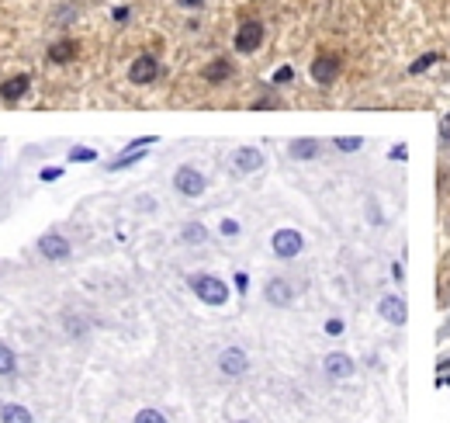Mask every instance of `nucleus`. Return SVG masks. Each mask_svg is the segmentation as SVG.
Returning <instances> with one entry per match:
<instances>
[{"label": "nucleus", "instance_id": "nucleus-15", "mask_svg": "<svg viewBox=\"0 0 450 423\" xmlns=\"http://www.w3.org/2000/svg\"><path fill=\"white\" fill-rule=\"evenodd\" d=\"M229 76H232V63L229 59H215V63L205 66V80L208 83H225Z\"/></svg>", "mask_w": 450, "mask_h": 423}, {"label": "nucleus", "instance_id": "nucleus-22", "mask_svg": "<svg viewBox=\"0 0 450 423\" xmlns=\"http://www.w3.org/2000/svg\"><path fill=\"white\" fill-rule=\"evenodd\" d=\"M135 423H166V416H163L159 409H142V413L135 416Z\"/></svg>", "mask_w": 450, "mask_h": 423}, {"label": "nucleus", "instance_id": "nucleus-23", "mask_svg": "<svg viewBox=\"0 0 450 423\" xmlns=\"http://www.w3.org/2000/svg\"><path fill=\"white\" fill-rule=\"evenodd\" d=\"M205 236H208V232H205V226H198V222L184 229V239H188V243H201Z\"/></svg>", "mask_w": 450, "mask_h": 423}, {"label": "nucleus", "instance_id": "nucleus-8", "mask_svg": "<svg viewBox=\"0 0 450 423\" xmlns=\"http://www.w3.org/2000/svg\"><path fill=\"white\" fill-rule=\"evenodd\" d=\"M232 166H236L239 174H253V171H260V166H263V153L253 149V146H243V149L232 153Z\"/></svg>", "mask_w": 450, "mask_h": 423}, {"label": "nucleus", "instance_id": "nucleus-26", "mask_svg": "<svg viewBox=\"0 0 450 423\" xmlns=\"http://www.w3.org/2000/svg\"><path fill=\"white\" fill-rule=\"evenodd\" d=\"M326 333H329V336H339V333H343V323H339V319H329V323H326Z\"/></svg>", "mask_w": 450, "mask_h": 423}, {"label": "nucleus", "instance_id": "nucleus-11", "mask_svg": "<svg viewBox=\"0 0 450 423\" xmlns=\"http://www.w3.org/2000/svg\"><path fill=\"white\" fill-rule=\"evenodd\" d=\"M291 299H295V292H291V285H288L284 278L267 281V302H270V305H288Z\"/></svg>", "mask_w": 450, "mask_h": 423}, {"label": "nucleus", "instance_id": "nucleus-1", "mask_svg": "<svg viewBox=\"0 0 450 423\" xmlns=\"http://www.w3.org/2000/svg\"><path fill=\"white\" fill-rule=\"evenodd\" d=\"M191 288H194V295H198L205 305H225V302H229L225 281H218V278H212V274H194V278H191Z\"/></svg>", "mask_w": 450, "mask_h": 423}, {"label": "nucleus", "instance_id": "nucleus-31", "mask_svg": "<svg viewBox=\"0 0 450 423\" xmlns=\"http://www.w3.org/2000/svg\"><path fill=\"white\" fill-rule=\"evenodd\" d=\"M239 423H249V420H239Z\"/></svg>", "mask_w": 450, "mask_h": 423}, {"label": "nucleus", "instance_id": "nucleus-27", "mask_svg": "<svg viewBox=\"0 0 450 423\" xmlns=\"http://www.w3.org/2000/svg\"><path fill=\"white\" fill-rule=\"evenodd\" d=\"M222 232H225V236H236V232H239V222L225 219V222H222Z\"/></svg>", "mask_w": 450, "mask_h": 423}, {"label": "nucleus", "instance_id": "nucleus-13", "mask_svg": "<svg viewBox=\"0 0 450 423\" xmlns=\"http://www.w3.org/2000/svg\"><path fill=\"white\" fill-rule=\"evenodd\" d=\"M326 375L329 378H350L353 375V361L346 354H329L326 358Z\"/></svg>", "mask_w": 450, "mask_h": 423}, {"label": "nucleus", "instance_id": "nucleus-6", "mask_svg": "<svg viewBox=\"0 0 450 423\" xmlns=\"http://www.w3.org/2000/svg\"><path fill=\"white\" fill-rule=\"evenodd\" d=\"M336 76H339V56H319L312 63V80L319 83V87H329Z\"/></svg>", "mask_w": 450, "mask_h": 423}, {"label": "nucleus", "instance_id": "nucleus-16", "mask_svg": "<svg viewBox=\"0 0 450 423\" xmlns=\"http://www.w3.org/2000/svg\"><path fill=\"white\" fill-rule=\"evenodd\" d=\"M288 153H291L295 160H312V156L319 153V139H295Z\"/></svg>", "mask_w": 450, "mask_h": 423}, {"label": "nucleus", "instance_id": "nucleus-7", "mask_svg": "<svg viewBox=\"0 0 450 423\" xmlns=\"http://www.w3.org/2000/svg\"><path fill=\"white\" fill-rule=\"evenodd\" d=\"M274 253H278V257H298V253H302V236L295 232V229H278L274 232Z\"/></svg>", "mask_w": 450, "mask_h": 423}, {"label": "nucleus", "instance_id": "nucleus-10", "mask_svg": "<svg viewBox=\"0 0 450 423\" xmlns=\"http://www.w3.org/2000/svg\"><path fill=\"white\" fill-rule=\"evenodd\" d=\"M28 87H32V76H28V73H18V76H11L4 87H0V98H4V101H21V98L28 94Z\"/></svg>", "mask_w": 450, "mask_h": 423}, {"label": "nucleus", "instance_id": "nucleus-29", "mask_svg": "<svg viewBox=\"0 0 450 423\" xmlns=\"http://www.w3.org/2000/svg\"><path fill=\"white\" fill-rule=\"evenodd\" d=\"M236 288H239V292H246V288H249V278H246V274H243V271H239V274H236Z\"/></svg>", "mask_w": 450, "mask_h": 423}, {"label": "nucleus", "instance_id": "nucleus-19", "mask_svg": "<svg viewBox=\"0 0 450 423\" xmlns=\"http://www.w3.org/2000/svg\"><path fill=\"white\" fill-rule=\"evenodd\" d=\"M90 160H98V153H94V149H87V146L69 149V163H90Z\"/></svg>", "mask_w": 450, "mask_h": 423}, {"label": "nucleus", "instance_id": "nucleus-20", "mask_svg": "<svg viewBox=\"0 0 450 423\" xmlns=\"http://www.w3.org/2000/svg\"><path fill=\"white\" fill-rule=\"evenodd\" d=\"M436 59H440L436 52H426V56H419V59H416V63L409 66V73H423V69H429V66H433Z\"/></svg>", "mask_w": 450, "mask_h": 423}, {"label": "nucleus", "instance_id": "nucleus-28", "mask_svg": "<svg viewBox=\"0 0 450 423\" xmlns=\"http://www.w3.org/2000/svg\"><path fill=\"white\" fill-rule=\"evenodd\" d=\"M440 135L450 142V115H443V122H440Z\"/></svg>", "mask_w": 450, "mask_h": 423}, {"label": "nucleus", "instance_id": "nucleus-18", "mask_svg": "<svg viewBox=\"0 0 450 423\" xmlns=\"http://www.w3.org/2000/svg\"><path fill=\"white\" fill-rule=\"evenodd\" d=\"M18 361H14V351L8 344H0V375H14Z\"/></svg>", "mask_w": 450, "mask_h": 423}, {"label": "nucleus", "instance_id": "nucleus-5", "mask_svg": "<svg viewBox=\"0 0 450 423\" xmlns=\"http://www.w3.org/2000/svg\"><path fill=\"white\" fill-rule=\"evenodd\" d=\"M263 42V25L260 21H243L236 32V52H253Z\"/></svg>", "mask_w": 450, "mask_h": 423}, {"label": "nucleus", "instance_id": "nucleus-17", "mask_svg": "<svg viewBox=\"0 0 450 423\" xmlns=\"http://www.w3.org/2000/svg\"><path fill=\"white\" fill-rule=\"evenodd\" d=\"M0 420L4 423H32V413L25 406H18V402H8L4 409H0Z\"/></svg>", "mask_w": 450, "mask_h": 423}, {"label": "nucleus", "instance_id": "nucleus-4", "mask_svg": "<svg viewBox=\"0 0 450 423\" xmlns=\"http://www.w3.org/2000/svg\"><path fill=\"white\" fill-rule=\"evenodd\" d=\"M156 76H159V63H156V56H139V59L128 66V80H132V83H139V87L153 83Z\"/></svg>", "mask_w": 450, "mask_h": 423}, {"label": "nucleus", "instance_id": "nucleus-21", "mask_svg": "<svg viewBox=\"0 0 450 423\" xmlns=\"http://www.w3.org/2000/svg\"><path fill=\"white\" fill-rule=\"evenodd\" d=\"M364 146V139H357V135H339L336 139V149H346V153H353V149H360Z\"/></svg>", "mask_w": 450, "mask_h": 423}, {"label": "nucleus", "instance_id": "nucleus-14", "mask_svg": "<svg viewBox=\"0 0 450 423\" xmlns=\"http://www.w3.org/2000/svg\"><path fill=\"white\" fill-rule=\"evenodd\" d=\"M76 52H80V45H76L73 39H63V42H56V45L49 49V59H52V63H69V59H76Z\"/></svg>", "mask_w": 450, "mask_h": 423}, {"label": "nucleus", "instance_id": "nucleus-9", "mask_svg": "<svg viewBox=\"0 0 450 423\" xmlns=\"http://www.w3.org/2000/svg\"><path fill=\"white\" fill-rule=\"evenodd\" d=\"M218 368H222V375H232V378H239V375H246L249 361H246V354H243L239 347H229V351H222V358H218Z\"/></svg>", "mask_w": 450, "mask_h": 423}, {"label": "nucleus", "instance_id": "nucleus-3", "mask_svg": "<svg viewBox=\"0 0 450 423\" xmlns=\"http://www.w3.org/2000/svg\"><path fill=\"white\" fill-rule=\"evenodd\" d=\"M38 253L45 261H66L69 257V239L59 236V232H45V236H38Z\"/></svg>", "mask_w": 450, "mask_h": 423}, {"label": "nucleus", "instance_id": "nucleus-24", "mask_svg": "<svg viewBox=\"0 0 450 423\" xmlns=\"http://www.w3.org/2000/svg\"><path fill=\"white\" fill-rule=\"evenodd\" d=\"M291 76H295V69H291V66H281V69L274 73V83H288Z\"/></svg>", "mask_w": 450, "mask_h": 423}, {"label": "nucleus", "instance_id": "nucleus-30", "mask_svg": "<svg viewBox=\"0 0 450 423\" xmlns=\"http://www.w3.org/2000/svg\"><path fill=\"white\" fill-rule=\"evenodd\" d=\"M177 4H184V8H201L205 0H177Z\"/></svg>", "mask_w": 450, "mask_h": 423}, {"label": "nucleus", "instance_id": "nucleus-2", "mask_svg": "<svg viewBox=\"0 0 450 423\" xmlns=\"http://www.w3.org/2000/svg\"><path fill=\"white\" fill-rule=\"evenodd\" d=\"M173 188L188 198H198V195H205V174H198L194 166H180L173 177Z\"/></svg>", "mask_w": 450, "mask_h": 423}, {"label": "nucleus", "instance_id": "nucleus-12", "mask_svg": "<svg viewBox=\"0 0 450 423\" xmlns=\"http://www.w3.org/2000/svg\"><path fill=\"white\" fill-rule=\"evenodd\" d=\"M378 312H381V316H385L388 323H395V326H402V323H405V302H402V299H395V295L381 299Z\"/></svg>", "mask_w": 450, "mask_h": 423}, {"label": "nucleus", "instance_id": "nucleus-25", "mask_svg": "<svg viewBox=\"0 0 450 423\" xmlns=\"http://www.w3.org/2000/svg\"><path fill=\"white\" fill-rule=\"evenodd\" d=\"M63 177V166H49V171H42V181H59Z\"/></svg>", "mask_w": 450, "mask_h": 423}]
</instances>
